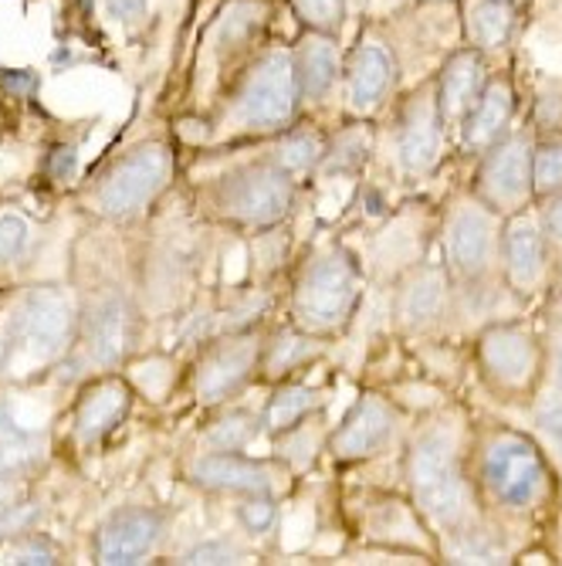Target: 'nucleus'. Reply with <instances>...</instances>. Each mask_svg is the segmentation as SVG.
Wrapping results in <instances>:
<instances>
[{
    "label": "nucleus",
    "mask_w": 562,
    "mask_h": 566,
    "mask_svg": "<svg viewBox=\"0 0 562 566\" xmlns=\"http://www.w3.org/2000/svg\"><path fill=\"white\" fill-rule=\"evenodd\" d=\"M406 482H411L421 516L434 526L454 533L471 520V485L465 479L462 451L441 428L421 431L406 448Z\"/></svg>",
    "instance_id": "nucleus-1"
},
{
    "label": "nucleus",
    "mask_w": 562,
    "mask_h": 566,
    "mask_svg": "<svg viewBox=\"0 0 562 566\" xmlns=\"http://www.w3.org/2000/svg\"><path fill=\"white\" fill-rule=\"evenodd\" d=\"M363 292L360 262L339 244L319 248L301 262L291 285V319L316 336L342 329Z\"/></svg>",
    "instance_id": "nucleus-2"
},
{
    "label": "nucleus",
    "mask_w": 562,
    "mask_h": 566,
    "mask_svg": "<svg viewBox=\"0 0 562 566\" xmlns=\"http://www.w3.org/2000/svg\"><path fill=\"white\" fill-rule=\"evenodd\" d=\"M301 109L295 59L288 48H268L234 82L227 119L241 133L278 136L295 126Z\"/></svg>",
    "instance_id": "nucleus-3"
},
{
    "label": "nucleus",
    "mask_w": 562,
    "mask_h": 566,
    "mask_svg": "<svg viewBox=\"0 0 562 566\" xmlns=\"http://www.w3.org/2000/svg\"><path fill=\"white\" fill-rule=\"evenodd\" d=\"M298 180L285 174L268 153L221 174L211 187V203L221 221L265 231L282 224L295 208Z\"/></svg>",
    "instance_id": "nucleus-4"
},
{
    "label": "nucleus",
    "mask_w": 562,
    "mask_h": 566,
    "mask_svg": "<svg viewBox=\"0 0 562 566\" xmlns=\"http://www.w3.org/2000/svg\"><path fill=\"white\" fill-rule=\"evenodd\" d=\"M478 482L495 505L526 512L549 495V461L536 441L501 428L481 444Z\"/></svg>",
    "instance_id": "nucleus-5"
},
{
    "label": "nucleus",
    "mask_w": 562,
    "mask_h": 566,
    "mask_svg": "<svg viewBox=\"0 0 562 566\" xmlns=\"http://www.w3.org/2000/svg\"><path fill=\"white\" fill-rule=\"evenodd\" d=\"M498 238L501 214H495L475 193L450 203L444 218V269L454 289H471L495 272Z\"/></svg>",
    "instance_id": "nucleus-6"
},
{
    "label": "nucleus",
    "mask_w": 562,
    "mask_h": 566,
    "mask_svg": "<svg viewBox=\"0 0 562 566\" xmlns=\"http://www.w3.org/2000/svg\"><path fill=\"white\" fill-rule=\"evenodd\" d=\"M532 146L536 129H508L485 153H478L475 197L495 214H516L532 193Z\"/></svg>",
    "instance_id": "nucleus-7"
},
{
    "label": "nucleus",
    "mask_w": 562,
    "mask_h": 566,
    "mask_svg": "<svg viewBox=\"0 0 562 566\" xmlns=\"http://www.w3.org/2000/svg\"><path fill=\"white\" fill-rule=\"evenodd\" d=\"M170 180V153L163 143H142L102 177L95 190V208L106 218H132L146 203L157 200V193Z\"/></svg>",
    "instance_id": "nucleus-8"
},
{
    "label": "nucleus",
    "mask_w": 562,
    "mask_h": 566,
    "mask_svg": "<svg viewBox=\"0 0 562 566\" xmlns=\"http://www.w3.org/2000/svg\"><path fill=\"white\" fill-rule=\"evenodd\" d=\"M481 377L498 394H529L542 370V346L526 326L501 323L481 333L478 339Z\"/></svg>",
    "instance_id": "nucleus-9"
},
{
    "label": "nucleus",
    "mask_w": 562,
    "mask_h": 566,
    "mask_svg": "<svg viewBox=\"0 0 562 566\" xmlns=\"http://www.w3.org/2000/svg\"><path fill=\"white\" fill-rule=\"evenodd\" d=\"M444 139H447V129L437 109L434 82H427L403 102L396 116V160L403 174L427 177L444 157Z\"/></svg>",
    "instance_id": "nucleus-10"
},
{
    "label": "nucleus",
    "mask_w": 562,
    "mask_h": 566,
    "mask_svg": "<svg viewBox=\"0 0 562 566\" xmlns=\"http://www.w3.org/2000/svg\"><path fill=\"white\" fill-rule=\"evenodd\" d=\"M8 333L34 356H59L75 333V305L55 285L31 289L11 316Z\"/></svg>",
    "instance_id": "nucleus-11"
},
{
    "label": "nucleus",
    "mask_w": 562,
    "mask_h": 566,
    "mask_svg": "<svg viewBox=\"0 0 562 566\" xmlns=\"http://www.w3.org/2000/svg\"><path fill=\"white\" fill-rule=\"evenodd\" d=\"M262 346L265 339L251 329L227 333L203 353L197 367V400L200 403H224L234 394H241L254 370L262 367Z\"/></svg>",
    "instance_id": "nucleus-12"
},
{
    "label": "nucleus",
    "mask_w": 562,
    "mask_h": 566,
    "mask_svg": "<svg viewBox=\"0 0 562 566\" xmlns=\"http://www.w3.org/2000/svg\"><path fill=\"white\" fill-rule=\"evenodd\" d=\"M396 51L380 38H360L342 62V92L352 116H373L396 88Z\"/></svg>",
    "instance_id": "nucleus-13"
},
{
    "label": "nucleus",
    "mask_w": 562,
    "mask_h": 566,
    "mask_svg": "<svg viewBox=\"0 0 562 566\" xmlns=\"http://www.w3.org/2000/svg\"><path fill=\"white\" fill-rule=\"evenodd\" d=\"M498 262H501L508 289H512L516 295H529L545 282V275H549V234L536 214H526V208L501 218Z\"/></svg>",
    "instance_id": "nucleus-14"
},
{
    "label": "nucleus",
    "mask_w": 562,
    "mask_h": 566,
    "mask_svg": "<svg viewBox=\"0 0 562 566\" xmlns=\"http://www.w3.org/2000/svg\"><path fill=\"white\" fill-rule=\"evenodd\" d=\"M454 302V282L444 265H414L396 285L393 316L406 333H424L437 326Z\"/></svg>",
    "instance_id": "nucleus-15"
},
{
    "label": "nucleus",
    "mask_w": 562,
    "mask_h": 566,
    "mask_svg": "<svg viewBox=\"0 0 562 566\" xmlns=\"http://www.w3.org/2000/svg\"><path fill=\"white\" fill-rule=\"evenodd\" d=\"M393 431H396V410L383 397L367 394L349 407V415L329 438V454L336 461H363L383 451Z\"/></svg>",
    "instance_id": "nucleus-16"
},
{
    "label": "nucleus",
    "mask_w": 562,
    "mask_h": 566,
    "mask_svg": "<svg viewBox=\"0 0 562 566\" xmlns=\"http://www.w3.org/2000/svg\"><path fill=\"white\" fill-rule=\"evenodd\" d=\"M488 55L478 48H457L454 55L441 65V75L434 78L437 109L444 119V129H457L468 109L478 102V95L488 85Z\"/></svg>",
    "instance_id": "nucleus-17"
},
{
    "label": "nucleus",
    "mask_w": 562,
    "mask_h": 566,
    "mask_svg": "<svg viewBox=\"0 0 562 566\" xmlns=\"http://www.w3.org/2000/svg\"><path fill=\"white\" fill-rule=\"evenodd\" d=\"M132 333H136V316L126 295H109L102 298L92 316L85 319V333H82V359L88 367L109 370L119 359L129 353L132 346Z\"/></svg>",
    "instance_id": "nucleus-18"
},
{
    "label": "nucleus",
    "mask_w": 562,
    "mask_h": 566,
    "mask_svg": "<svg viewBox=\"0 0 562 566\" xmlns=\"http://www.w3.org/2000/svg\"><path fill=\"white\" fill-rule=\"evenodd\" d=\"M163 516L157 509H123L98 530L95 559L106 566H132L142 563L152 546L160 543Z\"/></svg>",
    "instance_id": "nucleus-19"
},
{
    "label": "nucleus",
    "mask_w": 562,
    "mask_h": 566,
    "mask_svg": "<svg viewBox=\"0 0 562 566\" xmlns=\"http://www.w3.org/2000/svg\"><path fill=\"white\" fill-rule=\"evenodd\" d=\"M190 479L200 489L231 492V495H258L275 492V472L265 461H254L241 451H208L190 465Z\"/></svg>",
    "instance_id": "nucleus-20"
},
{
    "label": "nucleus",
    "mask_w": 562,
    "mask_h": 566,
    "mask_svg": "<svg viewBox=\"0 0 562 566\" xmlns=\"http://www.w3.org/2000/svg\"><path fill=\"white\" fill-rule=\"evenodd\" d=\"M512 116H516V92L508 85V78H488L485 92L478 95V102L468 109V116L457 126V143H462L465 153L478 157L485 153L501 133L512 129Z\"/></svg>",
    "instance_id": "nucleus-21"
},
{
    "label": "nucleus",
    "mask_w": 562,
    "mask_h": 566,
    "mask_svg": "<svg viewBox=\"0 0 562 566\" xmlns=\"http://www.w3.org/2000/svg\"><path fill=\"white\" fill-rule=\"evenodd\" d=\"M295 59V78H298V95L305 102H322L342 78V59H339V38L305 31L301 41L291 48Z\"/></svg>",
    "instance_id": "nucleus-22"
},
{
    "label": "nucleus",
    "mask_w": 562,
    "mask_h": 566,
    "mask_svg": "<svg viewBox=\"0 0 562 566\" xmlns=\"http://www.w3.org/2000/svg\"><path fill=\"white\" fill-rule=\"evenodd\" d=\"M129 403H132V390H129L126 380L106 377V380L92 384L82 394L78 407H75V434H78V441L95 444L106 434H113L126 421Z\"/></svg>",
    "instance_id": "nucleus-23"
},
{
    "label": "nucleus",
    "mask_w": 562,
    "mask_h": 566,
    "mask_svg": "<svg viewBox=\"0 0 562 566\" xmlns=\"http://www.w3.org/2000/svg\"><path fill=\"white\" fill-rule=\"evenodd\" d=\"M519 4L512 0H462V34L468 48H478L485 55L501 51L516 34Z\"/></svg>",
    "instance_id": "nucleus-24"
},
{
    "label": "nucleus",
    "mask_w": 562,
    "mask_h": 566,
    "mask_svg": "<svg viewBox=\"0 0 562 566\" xmlns=\"http://www.w3.org/2000/svg\"><path fill=\"white\" fill-rule=\"evenodd\" d=\"M268 28L265 0H231L214 24V51L218 59H237L251 44H258Z\"/></svg>",
    "instance_id": "nucleus-25"
},
{
    "label": "nucleus",
    "mask_w": 562,
    "mask_h": 566,
    "mask_svg": "<svg viewBox=\"0 0 562 566\" xmlns=\"http://www.w3.org/2000/svg\"><path fill=\"white\" fill-rule=\"evenodd\" d=\"M326 403V394L316 390V387H305V384H278V390L268 397L265 403V415H262V428L272 434V438H282L295 428L305 424V418L316 415V410H322Z\"/></svg>",
    "instance_id": "nucleus-26"
},
{
    "label": "nucleus",
    "mask_w": 562,
    "mask_h": 566,
    "mask_svg": "<svg viewBox=\"0 0 562 566\" xmlns=\"http://www.w3.org/2000/svg\"><path fill=\"white\" fill-rule=\"evenodd\" d=\"M319 353H322V343H319L316 333L301 329V326H291V329H282L272 339H265V346H262V367L258 370L268 380H285L288 374L301 370Z\"/></svg>",
    "instance_id": "nucleus-27"
},
{
    "label": "nucleus",
    "mask_w": 562,
    "mask_h": 566,
    "mask_svg": "<svg viewBox=\"0 0 562 566\" xmlns=\"http://www.w3.org/2000/svg\"><path fill=\"white\" fill-rule=\"evenodd\" d=\"M326 143H329V139H326L319 129H298V126H291V129L278 133V143L268 149V157H272L285 174H291V177L298 180V177H305V174H312V170L322 167Z\"/></svg>",
    "instance_id": "nucleus-28"
},
{
    "label": "nucleus",
    "mask_w": 562,
    "mask_h": 566,
    "mask_svg": "<svg viewBox=\"0 0 562 566\" xmlns=\"http://www.w3.org/2000/svg\"><path fill=\"white\" fill-rule=\"evenodd\" d=\"M41 454V438L28 428H21L11 410L0 403V475H14L28 469Z\"/></svg>",
    "instance_id": "nucleus-29"
},
{
    "label": "nucleus",
    "mask_w": 562,
    "mask_h": 566,
    "mask_svg": "<svg viewBox=\"0 0 562 566\" xmlns=\"http://www.w3.org/2000/svg\"><path fill=\"white\" fill-rule=\"evenodd\" d=\"M532 193L536 200L562 193V136L536 133L532 146Z\"/></svg>",
    "instance_id": "nucleus-30"
},
{
    "label": "nucleus",
    "mask_w": 562,
    "mask_h": 566,
    "mask_svg": "<svg viewBox=\"0 0 562 566\" xmlns=\"http://www.w3.org/2000/svg\"><path fill=\"white\" fill-rule=\"evenodd\" d=\"M373 146V136H370V126L360 119L352 123L349 129H339L329 143H326V157H322V167L332 170V174H346V170H356L367 164V153Z\"/></svg>",
    "instance_id": "nucleus-31"
},
{
    "label": "nucleus",
    "mask_w": 562,
    "mask_h": 566,
    "mask_svg": "<svg viewBox=\"0 0 562 566\" xmlns=\"http://www.w3.org/2000/svg\"><path fill=\"white\" fill-rule=\"evenodd\" d=\"M288 8L301 21L305 31L339 38L346 11H349V0H288Z\"/></svg>",
    "instance_id": "nucleus-32"
},
{
    "label": "nucleus",
    "mask_w": 562,
    "mask_h": 566,
    "mask_svg": "<svg viewBox=\"0 0 562 566\" xmlns=\"http://www.w3.org/2000/svg\"><path fill=\"white\" fill-rule=\"evenodd\" d=\"M258 424L262 418L247 415V410H231L227 418H221L211 431H208V441L211 451H244L251 444V438L258 434Z\"/></svg>",
    "instance_id": "nucleus-33"
},
{
    "label": "nucleus",
    "mask_w": 562,
    "mask_h": 566,
    "mask_svg": "<svg viewBox=\"0 0 562 566\" xmlns=\"http://www.w3.org/2000/svg\"><path fill=\"white\" fill-rule=\"evenodd\" d=\"M457 546L450 549V563H498L501 559V546L491 543L481 530H454Z\"/></svg>",
    "instance_id": "nucleus-34"
},
{
    "label": "nucleus",
    "mask_w": 562,
    "mask_h": 566,
    "mask_svg": "<svg viewBox=\"0 0 562 566\" xmlns=\"http://www.w3.org/2000/svg\"><path fill=\"white\" fill-rule=\"evenodd\" d=\"M237 520L247 533H268L278 520V502L272 492H258V495H244V502L237 505Z\"/></svg>",
    "instance_id": "nucleus-35"
},
{
    "label": "nucleus",
    "mask_w": 562,
    "mask_h": 566,
    "mask_svg": "<svg viewBox=\"0 0 562 566\" xmlns=\"http://www.w3.org/2000/svg\"><path fill=\"white\" fill-rule=\"evenodd\" d=\"M532 129L542 136V133H555L562 136V78L555 82H545V88L539 92L536 98V116H532Z\"/></svg>",
    "instance_id": "nucleus-36"
},
{
    "label": "nucleus",
    "mask_w": 562,
    "mask_h": 566,
    "mask_svg": "<svg viewBox=\"0 0 562 566\" xmlns=\"http://www.w3.org/2000/svg\"><path fill=\"white\" fill-rule=\"evenodd\" d=\"M28 221L18 214H0V262H14L28 248Z\"/></svg>",
    "instance_id": "nucleus-37"
},
{
    "label": "nucleus",
    "mask_w": 562,
    "mask_h": 566,
    "mask_svg": "<svg viewBox=\"0 0 562 566\" xmlns=\"http://www.w3.org/2000/svg\"><path fill=\"white\" fill-rule=\"evenodd\" d=\"M536 424L549 438V444L562 454V390L545 397L536 410Z\"/></svg>",
    "instance_id": "nucleus-38"
},
{
    "label": "nucleus",
    "mask_w": 562,
    "mask_h": 566,
    "mask_svg": "<svg viewBox=\"0 0 562 566\" xmlns=\"http://www.w3.org/2000/svg\"><path fill=\"white\" fill-rule=\"evenodd\" d=\"M241 549L227 539H208V543H197L190 553H183L180 563H237Z\"/></svg>",
    "instance_id": "nucleus-39"
},
{
    "label": "nucleus",
    "mask_w": 562,
    "mask_h": 566,
    "mask_svg": "<svg viewBox=\"0 0 562 566\" xmlns=\"http://www.w3.org/2000/svg\"><path fill=\"white\" fill-rule=\"evenodd\" d=\"M8 559L11 563H55L59 559V553H55V546H51L47 539H38V536H28L24 543H18V546H11L8 549Z\"/></svg>",
    "instance_id": "nucleus-40"
},
{
    "label": "nucleus",
    "mask_w": 562,
    "mask_h": 566,
    "mask_svg": "<svg viewBox=\"0 0 562 566\" xmlns=\"http://www.w3.org/2000/svg\"><path fill=\"white\" fill-rule=\"evenodd\" d=\"M539 221H542V228H545L549 241H559V244H562V193H555V197H545V200H542Z\"/></svg>",
    "instance_id": "nucleus-41"
},
{
    "label": "nucleus",
    "mask_w": 562,
    "mask_h": 566,
    "mask_svg": "<svg viewBox=\"0 0 562 566\" xmlns=\"http://www.w3.org/2000/svg\"><path fill=\"white\" fill-rule=\"evenodd\" d=\"M75 146H65V149H55V157H51V174L55 180H68L75 174Z\"/></svg>",
    "instance_id": "nucleus-42"
},
{
    "label": "nucleus",
    "mask_w": 562,
    "mask_h": 566,
    "mask_svg": "<svg viewBox=\"0 0 562 566\" xmlns=\"http://www.w3.org/2000/svg\"><path fill=\"white\" fill-rule=\"evenodd\" d=\"M18 499V485L11 482V475H0V509H8Z\"/></svg>",
    "instance_id": "nucleus-43"
},
{
    "label": "nucleus",
    "mask_w": 562,
    "mask_h": 566,
    "mask_svg": "<svg viewBox=\"0 0 562 566\" xmlns=\"http://www.w3.org/2000/svg\"><path fill=\"white\" fill-rule=\"evenodd\" d=\"M349 4H356V8H367V4H370V0H349Z\"/></svg>",
    "instance_id": "nucleus-44"
},
{
    "label": "nucleus",
    "mask_w": 562,
    "mask_h": 566,
    "mask_svg": "<svg viewBox=\"0 0 562 566\" xmlns=\"http://www.w3.org/2000/svg\"><path fill=\"white\" fill-rule=\"evenodd\" d=\"M559 384H562V349H559Z\"/></svg>",
    "instance_id": "nucleus-45"
},
{
    "label": "nucleus",
    "mask_w": 562,
    "mask_h": 566,
    "mask_svg": "<svg viewBox=\"0 0 562 566\" xmlns=\"http://www.w3.org/2000/svg\"><path fill=\"white\" fill-rule=\"evenodd\" d=\"M512 4H519V0H512Z\"/></svg>",
    "instance_id": "nucleus-46"
}]
</instances>
